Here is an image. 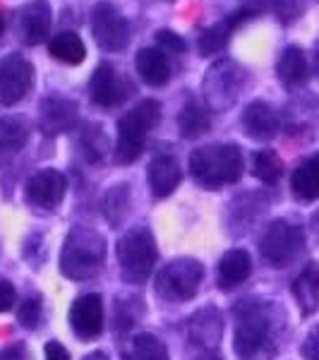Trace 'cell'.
<instances>
[{
  "label": "cell",
  "mask_w": 319,
  "mask_h": 360,
  "mask_svg": "<svg viewBox=\"0 0 319 360\" xmlns=\"http://www.w3.org/2000/svg\"><path fill=\"white\" fill-rule=\"evenodd\" d=\"M233 351L240 360H271L276 353L274 319L266 303L242 300L235 307Z\"/></svg>",
  "instance_id": "6da1fadb"
},
{
  "label": "cell",
  "mask_w": 319,
  "mask_h": 360,
  "mask_svg": "<svg viewBox=\"0 0 319 360\" xmlns=\"http://www.w3.org/2000/svg\"><path fill=\"white\" fill-rule=\"evenodd\" d=\"M242 152L237 144H211L190 154V173L200 185L219 190L228 183H237L242 176Z\"/></svg>",
  "instance_id": "7a4b0ae2"
},
{
  "label": "cell",
  "mask_w": 319,
  "mask_h": 360,
  "mask_svg": "<svg viewBox=\"0 0 319 360\" xmlns=\"http://www.w3.org/2000/svg\"><path fill=\"white\" fill-rule=\"evenodd\" d=\"M106 259V240L94 229L77 226L65 238V245L60 252V271L67 278L84 281L101 271Z\"/></svg>",
  "instance_id": "3957f363"
},
{
  "label": "cell",
  "mask_w": 319,
  "mask_h": 360,
  "mask_svg": "<svg viewBox=\"0 0 319 360\" xmlns=\"http://www.w3.org/2000/svg\"><path fill=\"white\" fill-rule=\"evenodd\" d=\"M159 118L161 103L154 101V98H147L118 120V139H115L113 149L118 164H132L142 156L149 132L159 125Z\"/></svg>",
  "instance_id": "277c9868"
},
{
  "label": "cell",
  "mask_w": 319,
  "mask_h": 360,
  "mask_svg": "<svg viewBox=\"0 0 319 360\" xmlns=\"http://www.w3.org/2000/svg\"><path fill=\"white\" fill-rule=\"evenodd\" d=\"M118 262L127 283H144L156 264V243L149 229L137 226L118 240Z\"/></svg>",
  "instance_id": "5b68a950"
},
{
  "label": "cell",
  "mask_w": 319,
  "mask_h": 360,
  "mask_svg": "<svg viewBox=\"0 0 319 360\" xmlns=\"http://www.w3.org/2000/svg\"><path fill=\"white\" fill-rule=\"evenodd\" d=\"M303 248H305L303 229L291 221H283V219L266 226V231L259 238V252L276 269L293 264L300 257Z\"/></svg>",
  "instance_id": "8992f818"
},
{
  "label": "cell",
  "mask_w": 319,
  "mask_h": 360,
  "mask_svg": "<svg viewBox=\"0 0 319 360\" xmlns=\"http://www.w3.org/2000/svg\"><path fill=\"white\" fill-rule=\"evenodd\" d=\"M202 278H204V266L197 259H173L156 276V293L171 303H183L200 291Z\"/></svg>",
  "instance_id": "52a82bcc"
},
{
  "label": "cell",
  "mask_w": 319,
  "mask_h": 360,
  "mask_svg": "<svg viewBox=\"0 0 319 360\" xmlns=\"http://www.w3.org/2000/svg\"><path fill=\"white\" fill-rule=\"evenodd\" d=\"M91 34L98 49L118 53L130 44V25L111 3H98L91 10Z\"/></svg>",
  "instance_id": "ba28073f"
},
{
  "label": "cell",
  "mask_w": 319,
  "mask_h": 360,
  "mask_svg": "<svg viewBox=\"0 0 319 360\" xmlns=\"http://www.w3.org/2000/svg\"><path fill=\"white\" fill-rule=\"evenodd\" d=\"M132 91H135V84L111 63H101L89 79V96L101 108L120 106Z\"/></svg>",
  "instance_id": "9c48e42d"
},
{
  "label": "cell",
  "mask_w": 319,
  "mask_h": 360,
  "mask_svg": "<svg viewBox=\"0 0 319 360\" xmlns=\"http://www.w3.org/2000/svg\"><path fill=\"white\" fill-rule=\"evenodd\" d=\"M34 84V68L20 53L0 58V103L15 106L29 94Z\"/></svg>",
  "instance_id": "30bf717a"
},
{
  "label": "cell",
  "mask_w": 319,
  "mask_h": 360,
  "mask_svg": "<svg viewBox=\"0 0 319 360\" xmlns=\"http://www.w3.org/2000/svg\"><path fill=\"white\" fill-rule=\"evenodd\" d=\"M242 82V72L233 60L216 63L204 77V94L209 108H226L228 103L235 101L237 89Z\"/></svg>",
  "instance_id": "8fae6325"
},
{
  "label": "cell",
  "mask_w": 319,
  "mask_h": 360,
  "mask_svg": "<svg viewBox=\"0 0 319 360\" xmlns=\"http://www.w3.org/2000/svg\"><path fill=\"white\" fill-rule=\"evenodd\" d=\"M67 190V180L56 168H44V171L34 173L25 185V197L32 207L44 209V212H53L63 202Z\"/></svg>",
  "instance_id": "7c38bea8"
},
{
  "label": "cell",
  "mask_w": 319,
  "mask_h": 360,
  "mask_svg": "<svg viewBox=\"0 0 319 360\" xmlns=\"http://www.w3.org/2000/svg\"><path fill=\"white\" fill-rule=\"evenodd\" d=\"M53 13H51L48 0H32L22 5L15 17V32L25 46H37L48 39Z\"/></svg>",
  "instance_id": "4fadbf2b"
},
{
  "label": "cell",
  "mask_w": 319,
  "mask_h": 360,
  "mask_svg": "<svg viewBox=\"0 0 319 360\" xmlns=\"http://www.w3.org/2000/svg\"><path fill=\"white\" fill-rule=\"evenodd\" d=\"M70 327L82 341H89L101 334L103 329V303L101 295L86 293L79 295L70 307Z\"/></svg>",
  "instance_id": "5bb4252c"
},
{
  "label": "cell",
  "mask_w": 319,
  "mask_h": 360,
  "mask_svg": "<svg viewBox=\"0 0 319 360\" xmlns=\"http://www.w3.org/2000/svg\"><path fill=\"white\" fill-rule=\"evenodd\" d=\"M77 120V103L65 96H48L39 106V130L53 137L70 130Z\"/></svg>",
  "instance_id": "9a60e30c"
},
{
  "label": "cell",
  "mask_w": 319,
  "mask_h": 360,
  "mask_svg": "<svg viewBox=\"0 0 319 360\" xmlns=\"http://www.w3.org/2000/svg\"><path fill=\"white\" fill-rule=\"evenodd\" d=\"M242 127H245V135L257 139V142H269L278 135L281 130V120L274 108L264 101H252L250 106L242 113Z\"/></svg>",
  "instance_id": "2e32d148"
},
{
  "label": "cell",
  "mask_w": 319,
  "mask_h": 360,
  "mask_svg": "<svg viewBox=\"0 0 319 360\" xmlns=\"http://www.w3.org/2000/svg\"><path fill=\"white\" fill-rule=\"evenodd\" d=\"M247 17H252V15L247 13L245 8H242V10H237V13H233V15L223 17V20L216 22L214 27H209L207 32L200 37V44H197L200 53L202 56H211V53H219V51H223L226 44H228L230 37H233V32L247 20Z\"/></svg>",
  "instance_id": "e0dca14e"
},
{
  "label": "cell",
  "mask_w": 319,
  "mask_h": 360,
  "mask_svg": "<svg viewBox=\"0 0 319 360\" xmlns=\"http://www.w3.org/2000/svg\"><path fill=\"white\" fill-rule=\"evenodd\" d=\"M276 75L286 89H300V86H305L307 79H310V65H307L303 49L288 46L281 53V58H278Z\"/></svg>",
  "instance_id": "ac0fdd59"
},
{
  "label": "cell",
  "mask_w": 319,
  "mask_h": 360,
  "mask_svg": "<svg viewBox=\"0 0 319 360\" xmlns=\"http://www.w3.org/2000/svg\"><path fill=\"white\" fill-rule=\"evenodd\" d=\"M181 178V166H178V161L173 156H156L147 173L149 190H152L154 197H168L178 188Z\"/></svg>",
  "instance_id": "d6986e66"
},
{
  "label": "cell",
  "mask_w": 319,
  "mask_h": 360,
  "mask_svg": "<svg viewBox=\"0 0 319 360\" xmlns=\"http://www.w3.org/2000/svg\"><path fill=\"white\" fill-rule=\"evenodd\" d=\"M252 274V259L245 250H228L219 262V286L223 291L240 286Z\"/></svg>",
  "instance_id": "ffe728a7"
},
{
  "label": "cell",
  "mask_w": 319,
  "mask_h": 360,
  "mask_svg": "<svg viewBox=\"0 0 319 360\" xmlns=\"http://www.w3.org/2000/svg\"><path fill=\"white\" fill-rule=\"evenodd\" d=\"M139 77L152 86H164L171 79V63L159 49H142L135 58Z\"/></svg>",
  "instance_id": "44dd1931"
},
{
  "label": "cell",
  "mask_w": 319,
  "mask_h": 360,
  "mask_svg": "<svg viewBox=\"0 0 319 360\" xmlns=\"http://www.w3.org/2000/svg\"><path fill=\"white\" fill-rule=\"evenodd\" d=\"M291 190L298 200H319V154L300 161L291 176Z\"/></svg>",
  "instance_id": "7402d4cb"
},
{
  "label": "cell",
  "mask_w": 319,
  "mask_h": 360,
  "mask_svg": "<svg viewBox=\"0 0 319 360\" xmlns=\"http://www.w3.org/2000/svg\"><path fill=\"white\" fill-rule=\"evenodd\" d=\"M190 339L204 348L216 346V341L221 339V315L216 307H207L190 319Z\"/></svg>",
  "instance_id": "603a6c76"
},
{
  "label": "cell",
  "mask_w": 319,
  "mask_h": 360,
  "mask_svg": "<svg viewBox=\"0 0 319 360\" xmlns=\"http://www.w3.org/2000/svg\"><path fill=\"white\" fill-rule=\"evenodd\" d=\"M293 293H295V298H298L305 315L319 310V264L317 262L307 264L303 269V274L295 278Z\"/></svg>",
  "instance_id": "cb8c5ba5"
},
{
  "label": "cell",
  "mask_w": 319,
  "mask_h": 360,
  "mask_svg": "<svg viewBox=\"0 0 319 360\" xmlns=\"http://www.w3.org/2000/svg\"><path fill=\"white\" fill-rule=\"evenodd\" d=\"M48 53L53 56L56 60L65 63V65H79L86 56V49H84V41L74 32H60L51 39Z\"/></svg>",
  "instance_id": "d4e9b609"
},
{
  "label": "cell",
  "mask_w": 319,
  "mask_h": 360,
  "mask_svg": "<svg viewBox=\"0 0 319 360\" xmlns=\"http://www.w3.org/2000/svg\"><path fill=\"white\" fill-rule=\"evenodd\" d=\"M178 127L185 139H197L211 127V118H209V108L197 101H188L183 106L181 115H178Z\"/></svg>",
  "instance_id": "484cf974"
},
{
  "label": "cell",
  "mask_w": 319,
  "mask_h": 360,
  "mask_svg": "<svg viewBox=\"0 0 319 360\" xmlns=\"http://www.w3.org/2000/svg\"><path fill=\"white\" fill-rule=\"evenodd\" d=\"M27 144V125L20 118H0V161H8Z\"/></svg>",
  "instance_id": "4316f807"
},
{
  "label": "cell",
  "mask_w": 319,
  "mask_h": 360,
  "mask_svg": "<svg viewBox=\"0 0 319 360\" xmlns=\"http://www.w3.org/2000/svg\"><path fill=\"white\" fill-rule=\"evenodd\" d=\"M123 360H171L164 341H159L152 334H139L125 348Z\"/></svg>",
  "instance_id": "83f0119b"
},
{
  "label": "cell",
  "mask_w": 319,
  "mask_h": 360,
  "mask_svg": "<svg viewBox=\"0 0 319 360\" xmlns=\"http://www.w3.org/2000/svg\"><path fill=\"white\" fill-rule=\"evenodd\" d=\"M242 8L252 17H257L262 13H274L278 15L281 22H291L298 17V3H295V0H245Z\"/></svg>",
  "instance_id": "f1b7e54d"
},
{
  "label": "cell",
  "mask_w": 319,
  "mask_h": 360,
  "mask_svg": "<svg viewBox=\"0 0 319 360\" xmlns=\"http://www.w3.org/2000/svg\"><path fill=\"white\" fill-rule=\"evenodd\" d=\"M252 173L257 176L262 183H276L278 178L283 176V161L278 159L276 152L271 149H264V152H257L252 159Z\"/></svg>",
  "instance_id": "f546056e"
},
{
  "label": "cell",
  "mask_w": 319,
  "mask_h": 360,
  "mask_svg": "<svg viewBox=\"0 0 319 360\" xmlns=\"http://www.w3.org/2000/svg\"><path fill=\"white\" fill-rule=\"evenodd\" d=\"M127 205H130V197H127V185H115L111 193L106 195V217L108 221L120 224L123 217L127 214Z\"/></svg>",
  "instance_id": "4dcf8cb0"
},
{
  "label": "cell",
  "mask_w": 319,
  "mask_h": 360,
  "mask_svg": "<svg viewBox=\"0 0 319 360\" xmlns=\"http://www.w3.org/2000/svg\"><path fill=\"white\" fill-rule=\"evenodd\" d=\"M41 295H29V298H25L20 303V307H17V319H20L22 327L27 329H37L39 322H41Z\"/></svg>",
  "instance_id": "1f68e13d"
},
{
  "label": "cell",
  "mask_w": 319,
  "mask_h": 360,
  "mask_svg": "<svg viewBox=\"0 0 319 360\" xmlns=\"http://www.w3.org/2000/svg\"><path fill=\"white\" fill-rule=\"evenodd\" d=\"M82 147H84V152H86V159L89 161H98L103 156V152H106V137H103V132H101V127L98 125H89L84 130V135H82Z\"/></svg>",
  "instance_id": "d6a6232c"
},
{
  "label": "cell",
  "mask_w": 319,
  "mask_h": 360,
  "mask_svg": "<svg viewBox=\"0 0 319 360\" xmlns=\"http://www.w3.org/2000/svg\"><path fill=\"white\" fill-rule=\"evenodd\" d=\"M156 44L164 51H168V53H185V49H188L183 39L178 37L176 32H168V29H161V32L156 34Z\"/></svg>",
  "instance_id": "836d02e7"
},
{
  "label": "cell",
  "mask_w": 319,
  "mask_h": 360,
  "mask_svg": "<svg viewBox=\"0 0 319 360\" xmlns=\"http://www.w3.org/2000/svg\"><path fill=\"white\" fill-rule=\"evenodd\" d=\"M300 353H303L305 360H319V327H315L310 334H307Z\"/></svg>",
  "instance_id": "e575fe53"
},
{
  "label": "cell",
  "mask_w": 319,
  "mask_h": 360,
  "mask_svg": "<svg viewBox=\"0 0 319 360\" xmlns=\"http://www.w3.org/2000/svg\"><path fill=\"white\" fill-rule=\"evenodd\" d=\"M17 300V293H15V286L5 278H0V312H8L13 310Z\"/></svg>",
  "instance_id": "d590c367"
},
{
  "label": "cell",
  "mask_w": 319,
  "mask_h": 360,
  "mask_svg": "<svg viewBox=\"0 0 319 360\" xmlns=\"http://www.w3.org/2000/svg\"><path fill=\"white\" fill-rule=\"evenodd\" d=\"M44 351H46V360H70V353L65 351V346L58 344V341H48Z\"/></svg>",
  "instance_id": "8d00e7d4"
},
{
  "label": "cell",
  "mask_w": 319,
  "mask_h": 360,
  "mask_svg": "<svg viewBox=\"0 0 319 360\" xmlns=\"http://www.w3.org/2000/svg\"><path fill=\"white\" fill-rule=\"evenodd\" d=\"M0 360H27V351L22 344H13L0 351Z\"/></svg>",
  "instance_id": "74e56055"
},
{
  "label": "cell",
  "mask_w": 319,
  "mask_h": 360,
  "mask_svg": "<svg viewBox=\"0 0 319 360\" xmlns=\"http://www.w3.org/2000/svg\"><path fill=\"white\" fill-rule=\"evenodd\" d=\"M84 360H108V356L103 351H94V353H89V356H84Z\"/></svg>",
  "instance_id": "f35d334b"
},
{
  "label": "cell",
  "mask_w": 319,
  "mask_h": 360,
  "mask_svg": "<svg viewBox=\"0 0 319 360\" xmlns=\"http://www.w3.org/2000/svg\"><path fill=\"white\" fill-rule=\"evenodd\" d=\"M315 72L319 77V41H317V49H315Z\"/></svg>",
  "instance_id": "ab89813d"
},
{
  "label": "cell",
  "mask_w": 319,
  "mask_h": 360,
  "mask_svg": "<svg viewBox=\"0 0 319 360\" xmlns=\"http://www.w3.org/2000/svg\"><path fill=\"white\" fill-rule=\"evenodd\" d=\"M202 360H221V356H216V353H207Z\"/></svg>",
  "instance_id": "60d3db41"
},
{
  "label": "cell",
  "mask_w": 319,
  "mask_h": 360,
  "mask_svg": "<svg viewBox=\"0 0 319 360\" xmlns=\"http://www.w3.org/2000/svg\"><path fill=\"white\" fill-rule=\"evenodd\" d=\"M3 32H5V15L0 13V37H3Z\"/></svg>",
  "instance_id": "b9f144b4"
}]
</instances>
